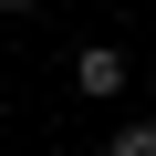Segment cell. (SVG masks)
<instances>
[{
    "label": "cell",
    "instance_id": "6da1fadb",
    "mask_svg": "<svg viewBox=\"0 0 156 156\" xmlns=\"http://www.w3.org/2000/svg\"><path fill=\"white\" fill-rule=\"evenodd\" d=\"M135 83V62H125V42H83V52H73V94H83V104H115Z\"/></svg>",
    "mask_w": 156,
    "mask_h": 156
},
{
    "label": "cell",
    "instance_id": "7a4b0ae2",
    "mask_svg": "<svg viewBox=\"0 0 156 156\" xmlns=\"http://www.w3.org/2000/svg\"><path fill=\"white\" fill-rule=\"evenodd\" d=\"M104 156H156V115H146V125H115V146H104Z\"/></svg>",
    "mask_w": 156,
    "mask_h": 156
},
{
    "label": "cell",
    "instance_id": "3957f363",
    "mask_svg": "<svg viewBox=\"0 0 156 156\" xmlns=\"http://www.w3.org/2000/svg\"><path fill=\"white\" fill-rule=\"evenodd\" d=\"M21 11H31V0H0V21H21Z\"/></svg>",
    "mask_w": 156,
    "mask_h": 156
}]
</instances>
